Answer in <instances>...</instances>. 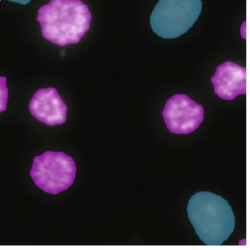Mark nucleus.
Segmentation results:
<instances>
[{
    "mask_svg": "<svg viewBox=\"0 0 250 250\" xmlns=\"http://www.w3.org/2000/svg\"><path fill=\"white\" fill-rule=\"evenodd\" d=\"M37 21L45 40L64 47L81 41L91 26V14L81 0H51L39 9Z\"/></svg>",
    "mask_w": 250,
    "mask_h": 250,
    "instance_id": "f257e3e1",
    "label": "nucleus"
},
{
    "mask_svg": "<svg viewBox=\"0 0 250 250\" xmlns=\"http://www.w3.org/2000/svg\"><path fill=\"white\" fill-rule=\"evenodd\" d=\"M187 211L196 234L206 245H222L235 229L230 204L213 193H196L188 201Z\"/></svg>",
    "mask_w": 250,
    "mask_h": 250,
    "instance_id": "f03ea898",
    "label": "nucleus"
},
{
    "mask_svg": "<svg viewBox=\"0 0 250 250\" xmlns=\"http://www.w3.org/2000/svg\"><path fill=\"white\" fill-rule=\"evenodd\" d=\"M201 10V0H159L150 17L151 29L161 38H178L192 27Z\"/></svg>",
    "mask_w": 250,
    "mask_h": 250,
    "instance_id": "7ed1b4c3",
    "label": "nucleus"
},
{
    "mask_svg": "<svg viewBox=\"0 0 250 250\" xmlns=\"http://www.w3.org/2000/svg\"><path fill=\"white\" fill-rule=\"evenodd\" d=\"M76 165L72 157L61 151H45L35 157L30 176L45 193L58 194L74 183Z\"/></svg>",
    "mask_w": 250,
    "mask_h": 250,
    "instance_id": "20e7f679",
    "label": "nucleus"
},
{
    "mask_svg": "<svg viewBox=\"0 0 250 250\" xmlns=\"http://www.w3.org/2000/svg\"><path fill=\"white\" fill-rule=\"evenodd\" d=\"M168 130L174 134H188L198 129L204 119V109L186 94H175L167 101L163 112Z\"/></svg>",
    "mask_w": 250,
    "mask_h": 250,
    "instance_id": "39448f33",
    "label": "nucleus"
},
{
    "mask_svg": "<svg viewBox=\"0 0 250 250\" xmlns=\"http://www.w3.org/2000/svg\"><path fill=\"white\" fill-rule=\"evenodd\" d=\"M29 109L33 117L49 126L62 125L67 119V105L55 87L37 91L30 101Z\"/></svg>",
    "mask_w": 250,
    "mask_h": 250,
    "instance_id": "423d86ee",
    "label": "nucleus"
},
{
    "mask_svg": "<svg viewBox=\"0 0 250 250\" xmlns=\"http://www.w3.org/2000/svg\"><path fill=\"white\" fill-rule=\"evenodd\" d=\"M211 83L221 99L233 101L240 94H247V68L226 61L217 66Z\"/></svg>",
    "mask_w": 250,
    "mask_h": 250,
    "instance_id": "0eeeda50",
    "label": "nucleus"
},
{
    "mask_svg": "<svg viewBox=\"0 0 250 250\" xmlns=\"http://www.w3.org/2000/svg\"><path fill=\"white\" fill-rule=\"evenodd\" d=\"M8 90L7 87V79L0 77V113L6 110L8 104Z\"/></svg>",
    "mask_w": 250,
    "mask_h": 250,
    "instance_id": "6e6552de",
    "label": "nucleus"
},
{
    "mask_svg": "<svg viewBox=\"0 0 250 250\" xmlns=\"http://www.w3.org/2000/svg\"><path fill=\"white\" fill-rule=\"evenodd\" d=\"M8 1H12V2H18V3L21 4H26L28 3L31 0H8Z\"/></svg>",
    "mask_w": 250,
    "mask_h": 250,
    "instance_id": "1a4fd4ad",
    "label": "nucleus"
}]
</instances>
